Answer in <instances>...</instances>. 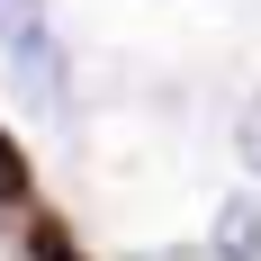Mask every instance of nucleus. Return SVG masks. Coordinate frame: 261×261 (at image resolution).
<instances>
[{
	"label": "nucleus",
	"mask_w": 261,
	"mask_h": 261,
	"mask_svg": "<svg viewBox=\"0 0 261 261\" xmlns=\"http://www.w3.org/2000/svg\"><path fill=\"white\" fill-rule=\"evenodd\" d=\"M0 54L36 81V90H54V81H63V54H54V18H45V0H0Z\"/></svg>",
	"instance_id": "nucleus-1"
},
{
	"label": "nucleus",
	"mask_w": 261,
	"mask_h": 261,
	"mask_svg": "<svg viewBox=\"0 0 261 261\" xmlns=\"http://www.w3.org/2000/svg\"><path fill=\"white\" fill-rule=\"evenodd\" d=\"M234 153H243V171L261 180V99H243V117H234Z\"/></svg>",
	"instance_id": "nucleus-3"
},
{
	"label": "nucleus",
	"mask_w": 261,
	"mask_h": 261,
	"mask_svg": "<svg viewBox=\"0 0 261 261\" xmlns=\"http://www.w3.org/2000/svg\"><path fill=\"white\" fill-rule=\"evenodd\" d=\"M0 198H27V153L0 135Z\"/></svg>",
	"instance_id": "nucleus-4"
},
{
	"label": "nucleus",
	"mask_w": 261,
	"mask_h": 261,
	"mask_svg": "<svg viewBox=\"0 0 261 261\" xmlns=\"http://www.w3.org/2000/svg\"><path fill=\"white\" fill-rule=\"evenodd\" d=\"M216 261H261V207L252 198H225L216 207Z\"/></svg>",
	"instance_id": "nucleus-2"
},
{
	"label": "nucleus",
	"mask_w": 261,
	"mask_h": 261,
	"mask_svg": "<svg viewBox=\"0 0 261 261\" xmlns=\"http://www.w3.org/2000/svg\"><path fill=\"white\" fill-rule=\"evenodd\" d=\"M27 252H36V261H81V252H72V234H63V225H36V234H27Z\"/></svg>",
	"instance_id": "nucleus-5"
}]
</instances>
